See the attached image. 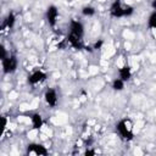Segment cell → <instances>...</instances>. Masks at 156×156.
<instances>
[{"instance_id": "12", "label": "cell", "mask_w": 156, "mask_h": 156, "mask_svg": "<svg viewBox=\"0 0 156 156\" xmlns=\"http://www.w3.org/2000/svg\"><path fill=\"white\" fill-rule=\"evenodd\" d=\"M112 88H113V90H117V91L123 90V88H124V80L121 79V78H116L112 82Z\"/></svg>"}, {"instance_id": "14", "label": "cell", "mask_w": 156, "mask_h": 156, "mask_svg": "<svg viewBox=\"0 0 156 156\" xmlns=\"http://www.w3.org/2000/svg\"><path fill=\"white\" fill-rule=\"evenodd\" d=\"M82 13L84 15V16H94L95 15V9L93 7V6H84L83 9H82Z\"/></svg>"}, {"instance_id": "1", "label": "cell", "mask_w": 156, "mask_h": 156, "mask_svg": "<svg viewBox=\"0 0 156 156\" xmlns=\"http://www.w3.org/2000/svg\"><path fill=\"white\" fill-rule=\"evenodd\" d=\"M134 12V9L129 5H123L122 0H115L110 7V15L115 18L127 17Z\"/></svg>"}, {"instance_id": "4", "label": "cell", "mask_w": 156, "mask_h": 156, "mask_svg": "<svg viewBox=\"0 0 156 156\" xmlns=\"http://www.w3.org/2000/svg\"><path fill=\"white\" fill-rule=\"evenodd\" d=\"M69 34L83 39V35H84V26L82 24V22L76 21V20H72L69 22Z\"/></svg>"}, {"instance_id": "17", "label": "cell", "mask_w": 156, "mask_h": 156, "mask_svg": "<svg viewBox=\"0 0 156 156\" xmlns=\"http://www.w3.org/2000/svg\"><path fill=\"white\" fill-rule=\"evenodd\" d=\"M84 154H85L87 156H88V155H95V151H94V150H87Z\"/></svg>"}, {"instance_id": "18", "label": "cell", "mask_w": 156, "mask_h": 156, "mask_svg": "<svg viewBox=\"0 0 156 156\" xmlns=\"http://www.w3.org/2000/svg\"><path fill=\"white\" fill-rule=\"evenodd\" d=\"M151 6H152V9H154V10H156V0H152Z\"/></svg>"}, {"instance_id": "5", "label": "cell", "mask_w": 156, "mask_h": 156, "mask_svg": "<svg viewBox=\"0 0 156 156\" xmlns=\"http://www.w3.org/2000/svg\"><path fill=\"white\" fill-rule=\"evenodd\" d=\"M27 155L44 156V155H48V149L41 144H29L27 146Z\"/></svg>"}, {"instance_id": "2", "label": "cell", "mask_w": 156, "mask_h": 156, "mask_svg": "<svg viewBox=\"0 0 156 156\" xmlns=\"http://www.w3.org/2000/svg\"><path fill=\"white\" fill-rule=\"evenodd\" d=\"M116 129L119 134V136L124 140H132L134 136L133 133V127H132V122L127 118L121 119L117 124H116Z\"/></svg>"}, {"instance_id": "16", "label": "cell", "mask_w": 156, "mask_h": 156, "mask_svg": "<svg viewBox=\"0 0 156 156\" xmlns=\"http://www.w3.org/2000/svg\"><path fill=\"white\" fill-rule=\"evenodd\" d=\"M9 55L6 54V49H5V46L4 45H1V60H4L5 57H7Z\"/></svg>"}, {"instance_id": "3", "label": "cell", "mask_w": 156, "mask_h": 156, "mask_svg": "<svg viewBox=\"0 0 156 156\" xmlns=\"http://www.w3.org/2000/svg\"><path fill=\"white\" fill-rule=\"evenodd\" d=\"M2 61V72L5 74H10V73H13L16 69H17V66H18V61H17V57L15 55H9L7 57H5Z\"/></svg>"}, {"instance_id": "9", "label": "cell", "mask_w": 156, "mask_h": 156, "mask_svg": "<svg viewBox=\"0 0 156 156\" xmlns=\"http://www.w3.org/2000/svg\"><path fill=\"white\" fill-rule=\"evenodd\" d=\"M16 23V15L13 12H10L2 21V24H1V29L5 30V29H11Z\"/></svg>"}, {"instance_id": "8", "label": "cell", "mask_w": 156, "mask_h": 156, "mask_svg": "<svg viewBox=\"0 0 156 156\" xmlns=\"http://www.w3.org/2000/svg\"><path fill=\"white\" fill-rule=\"evenodd\" d=\"M44 99L45 102L50 106V107H55L57 105V94L55 89H48L44 94Z\"/></svg>"}, {"instance_id": "7", "label": "cell", "mask_w": 156, "mask_h": 156, "mask_svg": "<svg viewBox=\"0 0 156 156\" xmlns=\"http://www.w3.org/2000/svg\"><path fill=\"white\" fill-rule=\"evenodd\" d=\"M46 79V73L38 69V71H34L29 77H28V83L30 85H37V84H40L43 83L44 80Z\"/></svg>"}, {"instance_id": "11", "label": "cell", "mask_w": 156, "mask_h": 156, "mask_svg": "<svg viewBox=\"0 0 156 156\" xmlns=\"http://www.w3.org/2000/svg\"><path fill=\"white\" fill-rule=\"evenodd\" d=\"M30 122H32V127L34 129H40L43 127V117L39 113H33L30 116Z\"/></svg>"}, {"instance_id": "6", "label": "cell", "mask_w": 156, "mask_h": 156, "mask_svg": "<svg viewBox=\"0 0 156 156\" xmlns=\"http://www.w3.org/2000/svg\"><path fill=\"white\" fill-rule=\"evenodd\" d=\"M57 18H58V10L55 5H50L46 9V21L49 23V26L55 27L57 23Z\"/></svg>"}, {"instance_id": "15", "label": "cell", "mask_w": 156, "mask_h": 156, "mask_svg": "<svg viewBox=\"0 0 156 156\" xmlns=\"http://www.w3.org/2000/svg\"><path fill=\"white\" fill-rule=\"evenodd\" d=\"M102 44H104V41L101 40V39H99L95 44H94V46H93V49L94 50H99V49H101V46H102Z\"/></svg>"}, {"instance_id": "10", "label": "cell", "mask_w": 156, "mask_h": 156, "mask_svg": "<svg viewBox=\"0 0 156 156\" xmlns=\"http://www.w3.org/2000/svg\"><path fill=\"white\" fill-rule=\"evenodd\" d=\"M118 73H119V78L123 79L124 82L126 80H129L130 77H132V69H130V67L128 65H124L123 67H121L118 69Z\"/></svg>"}, {"instance_id": "13", "label": "cell", "mask_w": 156, "mask_h": 156, "mask_svg": "<svg viewBox=\"0 0 156 156\" xmlns=\"http://www.w3.org/2000/svg\"><path fill=\"white\" fill-rule=\"evenodd\" d=\"M147 27L150 29H156V10L150 15L149 21H147Z\"/></svg>"}]
</instances>
